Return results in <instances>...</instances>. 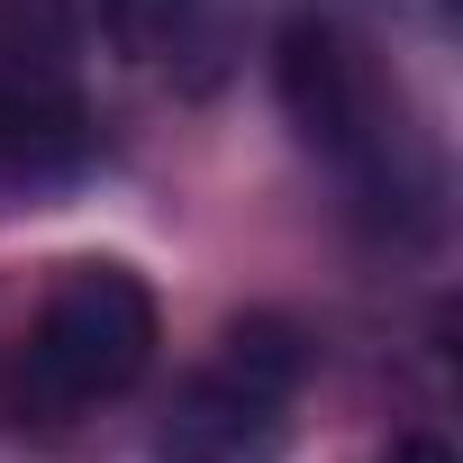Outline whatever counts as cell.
I'll use <instances>...</instances> for the list:
<instances>
[{
  "instance_id": "6da1fadb",
  "label": "cell",
  "mask_w": 463,
  "mask_h": 463,
  "mask_svg": "<svg viewBox=\"0 0 463 463\" xmlns=\"http://www.w3.org/2000/svg\"><path fill=\"white\" fill-rule=\"evenodd\" d=\"M273 91H282V118L300 128V146L318 164H336L354 200H373L391 218L400 209L409 218L436 209V164H427L400 91L382 82L373 46L336 10H291L282 19V37H273Z\"/></svg>"
},
{
  "instance_id": "7a4b0ae2",
  "label": "cell",
  "mask_w": 463,
  "mask_h": 463,
  "mask_svg": "<svg viewBox=\"0 0 463 463\" xmlns=\"http://www.w3.org/2000/svg\"><path fill=\"white\" fill-rule=\"evenodd\" d=\"M155 345H164V309H155L146 273L118 264V255H82V264L55 273L37 318L0 354V418L10 427H64V418L137 391L155 373Z\"/></svg>"
},
{
  "instance_id": "3957f363",
  "label": "cell",
  "mask_w": 463,
  "mask_h": 463,
  "mask_svg": "<svg viewBox=\"0 0 463 463\" xmlns=\"http://www.w3.org/2000/svg\"><path fill=\"white\" fill-rule=\"evenodd\" d=\"M300 382H309V336H300L282 309L227 318L218 364L173 391V409H164V427H155V454H164V463H255V454L282 445Z\"/></svg>"
},
{
  "instance_id": "277c9868",
  "label": "cell",
  "mask_w": 463,
  "mask_h": 463,
  "mask_svg": "<svg viewBox=\"0 0 463 463\" xmlns=\"http://www.w3.org/2000/svg\"><path fill=\"white\" fill-rule=\"evenodd\" d=\"M100 19H109L118 55H137V64H182L191 55V82H218L227 37H237L227 0H100Z\"/></svg>"
},
{
  "instance_id": "5b68a950",
  "label": "cell",
  "mask_w": 463,
  "mask_h": 463,
  "mask_svg": "<svg viewBox=\"0 0 463 463\" xmlns=\"http://www.w3.org/2000/svg\"><path fill=\"white\" fill-rule=\"evenodd\" d=\"M64 118H73L64 100H55V109H37V100L10 82V73H0V164H28V146H37L46 128H64Z\"/></svg>"
},
{
  "instance_id": "8992f818",
  "label": "cell",
  "mask_w": 463,
  "mask_h": 463,
  "mask_svg": "<svg viewBox=\"0 0 463 463\" xmlns=\"http://www.w3.org/2000/svg\"><path fill=\"white\" fill-rule=\"evenodd\" d=\"M382 463H454V454H445V445H436V436H400V445H391V454H382Z\"/></svg>"
}]
</instances>
